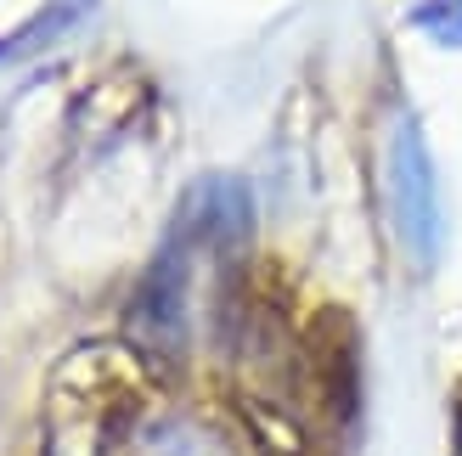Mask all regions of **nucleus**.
Masks as SVG:
<instances>
[{"label": "nucleus", "mask_w": 462, "mask_h": 456, "mask_svg": "<svg viewBox=\"0 0 462 456\" xmlns=\"http://www.w3.org/2000/svg\"><path fill=\"white\" fill-rule=\"evenodd\" d=\"M389 209H395V225L411 248V260H429L434 254V175H429V152L411 119H401L395 141H389Z\"/></svg>", "instance_id": "f257e3e1"}]
</instances>
